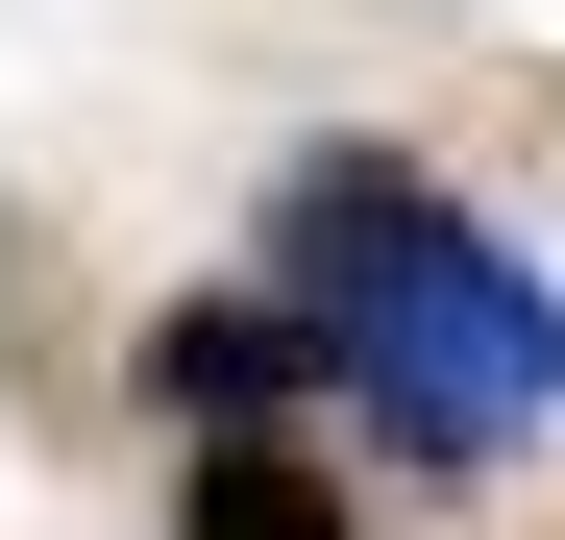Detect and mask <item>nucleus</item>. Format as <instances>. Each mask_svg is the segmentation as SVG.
I'll list each match as a JSON object with an SVG mask.
<instances>
[{"label": "nucleus", "mask_w": 565, "mask_h": 540, "mask_svg": "<svg viewBox=\"0 0 565 540\" xmlns=\"http://www.w3.org/2000/svg\"><path fill=\"white\" fill-rule=\"evenodd\" d=\"M172 540H369V516L320 492V442H296V418H222L198 467H172Z\"/></svg>", "instance_id": "3"}, {"label": "nucleus", "mask_w": 565, "mask_h": 540, "mask_svg": "<svg viewBox=\"0 0 565 540\" xmlns=\"http://www.w3.org/2000/svg\"><path fill=\"white\" fill-rule=\"evenodd\" d=\"M148 393L296 418V393H344V344H320V295H172V320H148Z\"/></svg>", "instance_id": "2"}, {"label": "nucleus", "mask_w": 565, "mask_h": 540, "mask_svg": "<svg viewBox=\"0 0 565 540\" xmlns=\"http://www.w3.org/2000/svg\"><path fill=\"white\" fill-rule=\"evenodd\" d=\"M270 295H320L369 442L443 467V492H492L516 442L565 418V270H516L418 148H296V172H270Z\"/></svg>", "instance_id": "1"}]
</instances>
